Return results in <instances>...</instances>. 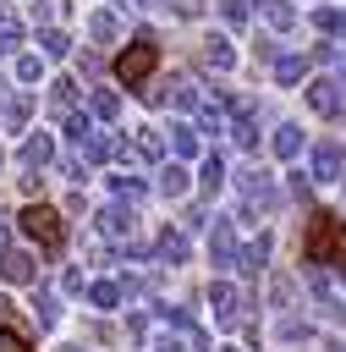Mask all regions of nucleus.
I'll return each instance as SVG.
<instances>
[{
    "mask_svg": "<svg viewBox=\"0 0 346 352\" xmlns=\"http://www.w3.org/2000/svg\"><path fill=\"white\" fill-rule=\"evenodd\" d=\"M110 187H115L121 204H137V198H143V182H137V176H110Z\"/></svg>",
    "mask_w": 346,
    "mask_h": 352,
    "instance_id": "c756f323",
    "label": "nucleus"
},
{
    "mask_svg": "<svg viewBox=\"0 0 346 352\" xmlns=\"http://www.w3.org/2000/svg\"><path fill=\"white\" fill-rule=\"evenodd\" d=\"M16 226H22L44 253H60V242H66V220H60L49 204H27V209L16 214Z\"/></svg>",
    "mask_w": 346,
    "mask_h": 352,
    "instance_id": "f03ea898",
    "label": "nucleus"
},
{
    "mask_svg": "<svg viewBox=\"0 0 346 352\" xmlns=\"http://www.w3.org/2000/svg\"><path fill=\"white\" fill-rule=\"evenodd\" d=\"M275 154H280V160H297V154H302V126H291V121L275 126Z\"/></svg>",
    "mask_w": 346,
    "mask_h": 352,
    "instance_id": "dca6fc26",
    "label": "nucleus"
},
{
    "mask_svg": "<svg viewBox=\"0 0 346 352\" xmlns=\"http://www.w3.org/2000/svg\"><path fill=\"white\" fill-rule=\"evenodd\" d=\"M264 264H269V236H258V242L242 248V270H247V275H258Z\"/></svg>",
    "mask_w": 346,
    "mask_h": 352,
    "instance_id": "b1692460",
    "label": "nucleus"
},
{
    "mask_svg": "<svg viewBox=\"0 0 346 352\" xmlns=\"http://www.w3.org/2000/svg\"><path fill=\"white\" fill-rule=\"evenodd\" d=\"M60 170H66V182H77V187L88 182V165H82V160H60Z\"/></svg>",
    "mask_w": 346,
    "mask_h": 352,
    "instance_id": "c9c22d12",
    "label": "nucleus"
},
{
    "mask_svg": "<svg viewBox=\"0 0 346 352\" xmlns=\"http://www.w3.org/2000/svg\"><path fill=\"white\" fill-rule=\"evenodd\" d=\"M0 352H33L22 330H0Z\"/></svg>",
    "mask_w": 346,
    "mask_h": 352,
    "instance_id": "f704fd0d",
    "label": "nucleus"
},
{
    "mask_svg": "<svg viewBox=\"0 0 346 352\" xmlns=\"http://www.w3.org/2000/svg\"><path fill=\"white\" fill-rule=\"evenodd\" d=\"M170 154H176V160H192V154H198V126H187V121L170 126Z\"/></svg>",
    "mask_w": 346,
    "mask_h": 352,
    "instance_id": "2eb2a0df",
    "label": "nucleus"
},
{
    "mask_svg": "<svg viewBox=\"0 0 346 352\" xmlns=\"http://www.w3.org/2000/svg\"><path fill=\"white\" fill-rule=\"evenodd\" d=\"M258 11H264V22H269L275 33L297 28V11H291V0H258Z\"/></svg>",
    "mask_w": 346,
    "mask_h": 352,
    "instance_id": "4468645a",
    "label": "nucleus"
},
{
    "mask_svg": "<svg viewBox=\"0 0 346 352\" xmlns=\"http://www.w3.org/2000/svg\"><path fill=\"white\" fill-rule=\"evenodd\" d=\"M220 16H225L231 28H242V22L253 16V0H220Z\"/></svg>",
    "mask_w": 346,
    "mask_h": 352,
    "instance_id": "7c9ffc66",
    "label": "nucleus"
},
{
    "mask_svg": "<svg viewBox=\"0 0 346 352\" xmlns=\"http://www.w3.org/2000/svg\"><path fill=\"white\" fill-rule=\"evenodd\" d=\"M49 104H55V110H71V104H77V82H71V77H55V82H49Z\"/></svg>",
    "mask_w": 346,
    "mask_h": 352,
    "instance_id": "a878e982",
    "label": "nucleus"
},
{
    "mask_svg": "<svg viewBox=\"0 0 346 352\" xmlns=\"http://www.w3.org/2000/svg\"><path fill=\"white\" fill-rule=\"evenodd\" d=\"M335 231H341V220L324 214V209H313V214H308V231H302V258H308V264H330Z\"/></svg>",
    "mask_w": 346,
    "mask_h": 352,
    "instance_id": "7ed1b4c3",
    "label": "nucleus"
},
{
    "mask_svg": "<svg viewBox=\"0 0 346 352\" xmlns=\"http://www.w3.org/2000/svg\"><path fill=\"white\" fill-rule=\"evenodd\" d=\"M198 182H203V192H220V182H225V160H220V154H209V160H203V170H198Z\"/></svg>",
    "mask_w": 346,
    "mask_h": 352,
    "instance_id": "bb28decb",
    "label": "nucleus"
},
{
    "mask_svg": "<svg viewBox=\"0 0 346 352\" xmlns=\"http://www.w3.org/2000/svg\"><path fill=\"white\" fill-rule=\"evenodd\" d=\"M0 275H5L11 286H33V280H38V258L22 253V248H5V253H0Z\"/></svg>",
    "mask_w": 346,
    "mask_h": 352,
    "instance_id": "39448f33",
    "label": "nucleus"
},
{
    "mask_svg": "<svg viewBox=\"0 0 346 352\" xmlns=\"http://www.w3.org/2000/svg\"><path fill=\"white\" fill-rule=\"evenodd\" d=\"M341 165H346V148L335 138L313 143V182H341Z\"/></svg>",
    "mask_w": 346,
    "mask_h": 352,
    "instance_id": "20e7f679",
    "label": "nucleus"
},
{
    "mask_svg": "<svg viewBox=\"0 0 346 352\" xmlns=\"http://www.w3.org/2000/svg\"><path fill=\"white\" fill-rule=\"evenodd\" d=\"M38 50H44V55H55V60H60V55H71V38H66V33H60V28H44V33H38Z\"/></svg>",
    "mask_w": 346,
    "mask_h": 352,
    "instance_id": "393cba45",
    "label": "nucleus"
},
{
    "mask_svg": "<svg viewBox=\"0 0 346 352\" xmlns=\"http://www.w3.org/2000/svg\"><path fill=\"white\" fill-rule=\"evenodd\" d=\"M16 44H22V22L11 11H0V50H16Z\"/></svg>",
    "mask_w": 346,
    "mask_h": 352,
    "instance_id": "2f4dec72",
    "label": "nucleus"
},
{
    "mask_svg": "<svg viewBox=\"0 0 346 352\" xmlns=\"http://www.w3.org/2000/svg\"><path fill=\"white\" fill-rule=\"evenodd\" d=\"M203 11V0H176V16H198Z\"/></svg>",
    "mask_w": 346,
    "mask_h": 352,
    "instance_id": "e433bc0d",
    "label": "nucleus"
},
{
    "mask_svg": "<svg viewBox=\"0 0 346 352\" xmlns=\"http://www.w3.org/2000/svg\"><path fill=\"white\" fill-rule=\"evenodd\" d=\"M159 192H165V198H181V192H187V170H181L176 160L159 165Z\"/></svg>",
    "mask_w": 346,
    "mask_h": 352,
    "instance_id": "6ab92c4d",
    "label": "nucleus"
},
{
    "mask_svg": "<svg viewBox=\"0 0 346 352\" xmlns=\"http://www.w3.org/2000/svg\"><path fill=\"white\" fill-rule=\"evenodd\" d=\"M159 352H181V346H176V341H159Z\"/></svg>",
    "mask_w": 346,
    "mask_h": 352,
    "instance_id": "4c0bfd02",
    "label": "nucleus"
},
{
    "mask_svg": "<svg viewBox=\"0 0 346 352\" xmlns=\"http://www.w3.org/2000/svg\"><path fill=\"white\" fill-rule=\"evenodd\" d=\"M0 253H5V226H0Z\"/></svg>",
    "mask_w": 346,
    "mask_h": 352,
    "instance_id": "58836bf2",
    "label": "nucleus"
},
{
    "mask_svg": "<svg viewBox=\"0 0 346 352\" xmlns=\"http://www.w3.org/2000/svg\"><path fill=\"white\" fill-rule=\"evenodd\" d=\"M88 104H93V116H99V121H115V116H121V94H115V88H93V99H88Z\"/></svg>",
    "mask_w": 346,
    "mask_h": 352,
    "instance_id": "a211bd4d",
    "label": "nucleus"
},
{
    "mask_svg": "<svg viewBox=\"0 0 346 352\" xmlns=\"http://www.w3.org/2000/svg\"><path fill=\"white\" fill-rule=\"evenodd\" d=\"M0 165H5V154H0Z\"/></svg>",
    "mask_w": 346,
    "mask_h": 352,
    "instance_id": "79ce46f5",
    "label": "nucleus"
},
{
    "mask_svg": "<svg viewBox=\"0 0 346 352\" xmlns=\"http://www.w3.org/2000/svg\"><path fill=\"white\" fill-rule=\"evenodd\" d=\"M330 264L346 275V220H341V231H335V248H330Z\"/></svg>",
    "mask_w": 346,
    "mask_h": 352,
    "instance_id": "72a5a7b5",
    "label": "nucleus"
},
{
    "mask_svg": "<svg viewBox=\"0 0 346 352\" xmlns=\"http://www.w3.org/2000/svg\"><path fill=\"white\" fill-rule=\"evenodd\" d=\"M88 33H93L99 44H110V38H115V16H110V11H93V16H88Z\"/></svg>",
    "mask_w": 346,
    "mask_h": 352,
    "instance_id": "c85d7f7f",
    "label": "nucleus"
},
{
    "mask_svg": "<svg viewBox=\"0 0 346 352\" xmlns=\"http://www.w3.org/2000/svg\"><path fill=\"white\" fill-rule=\"evenodd\" d=\"M308 104H313L319 116H341V110H346V94H341V82L313 77V82H308Z\"/></svg>",
    "mask_w": 346,
    "mask_h": 352,
    "instance_id": "423d86ee",
    "label": "nucleus"
},
{
    "mask_svg": "<svg viewBox=\"0 0 346 352\" xmlns=\"http://www.w3.org/2000/svg\"><path fill=\"white\" fill-rule=\"evenodd\" d=\"M132 154H143V160H159V154H165L159 132H154V126H137V138H132Z\"/></svg>",
    "mask_w": 346,
    "mask_h": 352,
    "instance_id": "4be33fe9",
    "label": "nucleus"
},
{
    "mask_svg": "<svg viewBox=\"0 0 346 352\" xmlns=\"http://www.w3.org/2000/svg\"><path fill=\"white\" fill-rule=\"evenodd\" d=\"M33 319H38V330H49V324L60 319V302H55V292H44L38 280H33Z\"/></svg>",
    "mask_w": 346,
    "mask_h": 352,
    "instance_id": "ddd939ff",
    "label": "nucleus"
},
{
    "mask_svg": "<svg viewBox=\"0 0 346 352\" xmlns=\"http://www.w3.org/2000/svg\"><path fill=\"white\" fill-rule=\"evenodd\" d=\"M209 302H214V319H236V302H242V297H236L231 280H214V286H209Z\"/></svg>",
    "mask_w": 346,
    "mask_h": 352,
    "instance_id": "f8f14e48",
    "label": "nucleus"
},
{
    "mask_svg": "<svg viewBox=\"0 0 346 352\" xmlns=\"http://www.w3.org/2000/svg\"><path fill=\"white\" fill-rule=\"evenodd\" d=\"M302 72H308V66H302V55H275V82H286V88H291V82H302Z\"/></svg>",
    "mask_w": 346,
    "mask_h": 352,
    "instance_id": "412c9836",
    "label": "nucleus"
},
{
    "mask_svg": "<svg viewBox=\"0 0 346 352\" xmlns=\"http://www.w3.org/2000/svg\"><path fill=\"white\" fill-rule=\"evenodd\" d=\"M38 72H44L38 55H16V77H22V82H38Z\"/></svg>",
    "mask_w": 346,
    "mask_h": 352,
    "instance_id": "473e14b6",
    "label": "nucleus"
},
{
    "mask_svg": "<svg viewBox=\"0 0 346 352\" xmlns=\"http://www.w3.org/2000/svg\"><path fill=\"white\" fill-rule=\"evenodd\" d=\"M71 143H77V154H82V160H93V165L115 154V138H104V132H93V126H88V132H77Z\"/></svg>",
    "mask_w": 346,
    "mask_h": 352,
    "instance_id": "6e6552de",
    "label": "nucleus"
},
{
    "mask_svg": "<svg viewBox=\"0 0 346 352\" xmlns=\"http://www.w3.org/2000/svg\"><path fill=\"white\" fill-rule=\"evenodd\" d=\"M209 258H214L220 270H225V264L236 258V231H231L225 220H220V226H214V236H209Z\"/></svg>",
    "mask_w": 346,
    "mask_h": 352,
    "instance_id": "9d476101",
    "label": "nucleus"
},
{
    "mask_svg": "<svg viewBox=\"0 0 346 352\" xmlns=\"http://www.w3.org/2000/svg\"><path fill=\"white\" fill-rule=\"evenodd\" d=\"M203 60H209L214 72H225V66L236 60V55H231V38H220V33H214V38H203Z\"/></svg>",
    "mask_w": 346,
    "mask_h": 352,
    "instance_id": "f3484780",
    "label": "nucleus"
},
{
    "mask_svg": "<svg viewBox=\"0 0 346 352\" xmlns=\"http://www.w3.org/2000/svg\"><path fill=\"white\" fill-rule=\"evenodd\" d=\"M49 160H55V138H49V132H33V138L22 143V165H27V170H44Z\"/></svg>",
    "mask_w": 346,
    "mask_h": 352,
    "instance_id": "1a4fd4ad",
    "label": "nucleus"
},
{
    "mask_svg": "<svg viewBox=\"0 0 346 352\" xmlns=\"http://www.w3.org/2000/svg\"><path fill=\"white\" fill-rule=\"evenodd\" d=\"M313 28H319V33H335V38H346V11H335V6H319V11H313Z\"/></svg>",
    "mask_w": 346,
    "mask_h": 352,
    "instance_id": "aec40b11",
    "label": "nucleus"
},
{
    "mask_svg": "<svg viewBox=\"0 0 346 352\" xmlns=\"http://www.w3.org/2000/svg\"><path fill=\"white\" fill-rule=\"evenodd\" d=\"M214 352H242V346H214Z\"/></svg>",
    "mask_w": 346,
    "mask_h": 352,
    "instance_id": "ea45409f",
    "label": "nucleus"
},
{
    "mask_svg": "<svg viewBox=\"0 0 346 352\" xmlns=\"http://www.w3.org/2000/svg\"><path fill=\"white\" fill-rule=\"evenodd\" d=\"M154 66H159V44H154V33H137V38L121 50V60H115V77H121L126 88H143Z\"/></svg>",
    "mask_w": 346,
    "mask_h": 352,
    "instance_id": "f257e3e1",
    "label": "nucleus"
},
{
    "mask_svg": "<svg viewBox=\"0 0 346 352\" xmlns=\"http://www.w3.org/2000/svg\"><path fill=\"white\" fill-rule=\"evenodd\" d=\"M137 6H154V0H137Z\"/></svg>",
    "mask_w": 346,
    "mask_h": 352,
    "instance_id": "a19ab883",
    "label": "nucleus"
},
{
    "mask_svg": "<svg viewBox=\"0 0 346 352\" xmlns=\"http://www.w3.org/2000/svg\"><path fill=\"white\" fill-rule=\"evenodd\" d=\"M154 253H159V264H181V258H187V236H176V231H165Z\"/></svg>",
    "mask_w": 346,
    "mask_h": 352,
    "instance_id": "5701e85b",
    "label": "nucleus"
},
{
    "mask_svg": "<svg viewBox=\"0 0 346 352\" xmlns=\"http://www.w3.org/2000/svg\"><path fill=\"white\" fill-rule=\"evenodd\" d=\"M88 302H93V308H115V302H121V286H115V280H93V286H88Z\"/></svg>",
    "mask_w": 346,
    "mask_h": 352,
    "instance_id": "cd10ccee",
    "label": "nucleus"
},
{
    "mask_svg": "<svg viewBox=\"0 0 346 352\" xmlns=\"http://www.w3.org/2000/svg\"><path fill=\"white\" fill-rule=\"evenodd\" d=\"M99 231H104V236H132V231H137V209L121 204V198L104 204V209H99Z\"/></svg>",
    "mask_w": 346,
    "mask_h": 352,
    "instance_id": "0eeeda50",
    "label": "nucleus"
},
{
    "mask_svg": "<svg viewBox=\"0 0 346 352\" xmlns=\"http://www.w3.org/2000/svg\"><path fill=\"white\" fill-rule=\"evenodd\" d=\"M0 110H5V126H11V132H22V126H27V116H33V99H27V94H5V99H0Z\"/></svg>",
    "mask_w": 346,
    "mask_h": 352,
    "instance_id": "9b49d317",
    "label": "nucleus"
}]
</instances>
